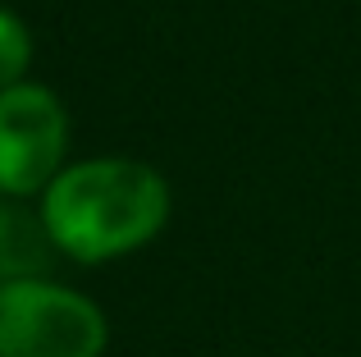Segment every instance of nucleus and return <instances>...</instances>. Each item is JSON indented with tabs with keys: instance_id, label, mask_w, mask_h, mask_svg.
<instances>
[{
	"instance_id": "obj_1",
	"label": "nucleus",
	"mask_w": 361,
	"mask_h": 357,
	"mask_svg": "<svg viewBox=\"0 0 361 357\" xmlns=\"http://www.w3.org/2000/svg\"><path fill=\"white\" fill-rule=\"evenodd\" d=\"M169 220V188L142 161L64 165L42 193V224L60 252L78 261H110L151 243Z\"/></svg>"
},
{
	"instance_id": "obj_4",
	"label": "nucleus",
	"mask_w": 361,
	"mask_h": 357,
	"mask_svg": "<svg viewBox=\"0 0 361 357\" xmlns=\"http://www.w3.org/2000/svg\"><path fill=\"white\" fill-rule=\"evenodd\" d=\"M46 248H55L46 224L0 202V279H37Z\"/></svg>"
},
{
	"instance_id": "obj_3",
	"label": "nucleus",
	"mask_w": 361,
	"mask_h": 357,
	"mask_svg": "<svg viewBox=\"0 0 361 357\" xmlns=\"http://www.w3.org/2000/svg\"><path fill=\"white\" fill-rule=\"evenodd\" d=\"M69 115L60 97L37 83H14L0 92V197L46 193L64 170Z\"/></svg>"
},
{
	"instance_id": "obj_5",
	"label": "nucleus",
	"mask_w": 361,
	"mask_h": 357,
	"mask_svg": "<svg viewBox=\"0 0 361 357\" xmlns=\"http://www.w3.org/2000/svg\"><path fill=\"white\" fill-rule=\"evenodd\" d=\"M27 64H32V37L9 9H0V92L23 83Z\"/></svg>"
},
{
	"instance_id": "obj_2",
	"label": "nucleus",
	"mask_w": 361,
	"mask_h": 357,
	"mask_svg": "<svg viewBox=\"0 0 361 357\" xmlns=\"http://www.w3.org/2000/svg\"><path fill=\"white\" fill-rule=\"evenodd\" d=\"M106 316L51 279H0V357H101Z\"/></svg>"
}]
</instances>
